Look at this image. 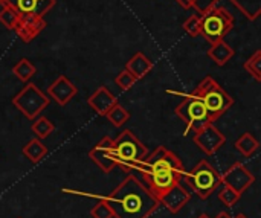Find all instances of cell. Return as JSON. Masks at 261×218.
<instances>
[{
  "instance_id": "f1b7e54d",
  "label": "cell",
  "mask_w": 261,
  "mask_h": 218,
  "mask_svg": "<svg viewBox=\"0 0 261 218\" xmlns=\"http://www.w3.org/2000/svg\"><path fill=\"white\" fill-rule=\"evenodd\" d=\"M90 215L93 218H113V212H112V209H110L106 197L99 199V202L90 211Z\"/></svg>"
},
{
  "instance_id": "ba28073f",
  "label": "cell",
  "mask_w": 261,
  "mask_h": 218,
  "mask_svg": "<svg viewBox=\"0 0 261 218\" xmlns=\"http://www.w3.org/2000/svg\"><path fill=\"white\" fill-rule=\"evenodd\" d=\"M49 98L32 83H28L14 98L12 105L20 110L28 119H35L49 105Z\"/></svg>"
},
{
  "instance_id": "ac0fdd59",
  "label": "cell",
  "mask_w": 261,
  "mask_h": 218,
  "mask_svg": "<svg viewBox=\"0 0 261 218\" xmlns=\"http://www.w3.org/2000/svg\"><path fill=\"white\" fill-rule=\"evenodd\" d=\"M208 57L217 66H225L234 57V49L225 40H222V41H217V43L211 44V47L208 49Z\"/></svg>"
},
{
  "instance_id": "7c38bea8",
  "label": "cell",
  "mask_w": 261,
  "mask_h": 218,
  "mask_svg": "<svg viewBox=\"0 0 261 218\" xmlns=\"http://www.w3.org/2000/svg\"><path fill=\"white\" fill-rule=\"evenodd\" d=\"M89 157L106 173H112L113 168L118 165L115 151H113V141L110 138H102L89 153Z\"/></svg>"
},
{
  "instance_id": "30bf717a",
  "label": "cell",
  "mask_w": 261,
  "mask_h": 218,
  "mask_svg": "<svg viewBox=\"0 0 261 218\" xmlns=\"http://www.w3.org/2000/svg\"><path fill=\"white\" fill-rule=\"evenodd\" d=\"M194 144L206 156H213L226 144V138L214 124H210L194 134Z\"/></svg>"
},
{
  "instance_id": "484cf974",
  "label": "cell",
  "mask_w": 261,
  "mask_h": 218,
  "mask_svg": "<svg viewBox=\"0 0 261 218\" xmlns=\"http://www.w3.org/2000/svg\"><path fill=\"white\" fill-rule=\"evenodd\" d=\"M18 15H20V14H18L15 9L2 5V9H0V23H2L6 29L14 31L15 23H17V20H18Z\"/></svg>"
},
{
  "instance_id": "5bb4252c",
  "label": "cell",
  "mask_w": 261,
  "mask_h": 218,
  "mask_svg": "<svg viewBox=\"0 0 261 218\" xmlns=\"http://www.w3.org/2000/svg\"><path fill=\"white\" fill-rule=\"evenodd\" d=\"M78 93L76 86L64 75H60L49 87H47V95L49 98H52L57 104L60 105H66L67 102H70V99Z\"/></svg>"
},
{
  "instance_id": "d6986e66",
  "label": "cell",
  "mask_w": 261,
  "mask_h": 218,
  "mask_svg": "<svg viewBox=\"0 0 261 218\" xmlns=\"http://www.w3.org/2000/svg\"><path fill=\"white\" fill-rule=\"evenodd\" d=\"M23 154L32 162V164H38L41 162L46 156H47V147L37 138V139H31L24 147H23Z\"/></svg>"
},
{
  "instance_id": "7a4b0ae2",
  "label": "cell",
  "mask_w": 261,
  "mask_h": 218,
  "mask_svg": "<svg viewBox=\"0 0 261 218\" xmlns=\"http://www.w3.org/2000/svg\"><path fill=\"white\" fill-rule=\"evenodd\" d=\"M106 200L115 218H148L161 206L159 200L135 176H128Z\"/></svg>"
},
{
  "instance_id": "7402d4cb",
  "label": "cell",
  "mask_w": 261,
  "mask_h": 218,
  "mask_svg": "<svg viewBox=\"0 0 261 218\" xmlns=\"http://www.w3.org/2000/svg\"><path fill=\"white\" fill-rule=\"evenodd\" d=\"M37 69L35 66L28 60V58H21L20 61H17V64L12 67V73L23 83H28L34 75H35Z\"/></svg>"
},
{
  "instance_id": "836d02e7",
  "label": "cell",
  "mask_w": 261,
  "mask_h": 218,
  "mask_svg": "<svg viewBox=\"0 0 261 218\" xmlns=\"http://www.w3.org/2000/svg\"><path fill=\"white\" fill-rule=\"evenodd\" d=\"M197 218H210V217H208V215H206V214H202V215H200V217H197Z\"/></svg>"
},
{
  "instance_id": "4316f807",
  "label": "cell",
  "mask_w": 261,
  "mask_h": 218,
  "mask_svg": "<svg viewBox=\"0 0 261 218\" xmlns=\"http://www.w3.org/2000/svg\"><path fill=\"white\" fill-rule=\"evenodd\" d=\"M219 199H220V202H222L225 206L231 208V206H234V205L240 200V194L236 193L232 188H229V186L225 185V186L220 189V193H219Z\"/></svg>"
},
{
  "instance_id": "52a82bcc",
  "label": "cell",
  "mask_w": 261,
  "mask_h": 218,
  "mask_svg": "<svg viewBox=\"0 0 261 218\" xmlns=\"http://www.w3.org/2000/svg\"><path fill=\"white\" fill-rule=\"evenodd\" d=\"M174 113L185 122V134L188 136V131H194L197 133L199 130H202L203 127L213 124L210 113L206 110V107L203 105V102L200 99H197L196 96H193L191 93L188 96H185V99L174 108Z\"/></svg>"
},
{
  "instance_id": "6da1fadb",
  "label": "cell",
  "mask_w": 261,
  "mask_h": 218,
  "mask_svg": "<svg viewBox=\"0 0 261 218\" xmlns=\"http://www.w3.org/2000/svg\"><path fill=\"white\" fill-rule=\"evenodd\" d=\"M136 170L142 173L145 186L156 199L179 185L187 173L182 160L165 147H158L151 154H147L136 165Z\"/></svg>"
},
{
  "instance_id": "f546056e",
  "label": "cell",
  "mask_w": 261,
  "mask_h": 218,
  "mask_svg": "<svg viewBox=\"0 0 261 218\" xmlns=\"http://www.w3.org/2000/svg\"><path fill=\"white\" fill-rule=\"evenodd\" d=\"M138 79L128 72V70H122V72H119L118 73V76L115 78V83H116V86L121 89V90H128V89H132V86L136 83Z\"/></svg>"
},
{
  "instance_id": "8fae6325",
  "label": "cell",
  "mask_w": 261,
  "mask_h": 218,
  "mask_svg": "<svg viewBox=\"0 0 261 218\" xmlns=\"http://www.w3.org/2000/svg\"><path fill=\"white\" fill-rule=\"evenodd\" d=\"M44 17H38L34 14H20L15 23V34L23 43H31L44 28H46Z\"/></svg>"
},
{
  "instance_id": "5b68a950",
  "label": "cell",
  "mask_w": 261,
  "mask_h": 218,
  "mask_svg": "<svg viewBox=\"0 0 261 218\" xmlns=\"http://www.w3.org/2000/svg\"><path fill=\"white\" fill-rule=\"evenodd\" d=\"M184 179L200 200L210 199V196H213V193L222 185L220 173L206 160H200L190 173H185Z\"/></svg>"
},
{
  "instance_id": "83f0119b",
  "label": "cell",
  "mask_w": 261,
  "mask_h": 218,
  "mask_svg": "<svg viewBox=\"0 0 261 218\" xmlns=\"http://www.w3.org/2000/svg\"><path fill=\"white\" fill-rule=\"evenodd\" d=\"M184 31L190 37H199L200 35V15L199 14L190 15L184 23Z\"/></svg>"
},
{
  "instance_id": "d6a6232c",
  "label": "cell",
  "mask_w": 261,
  "mask_h": 218,
  "mask_svg": "<svg viewBox=\"0 0 261 218\" xmlns=\"http://www.w3.org/2000/svg\"><path fill=\"white\" fill-rule=\"evenodd\" d=\"M234 218H248V217H246V215H245V214H239V215H237V217H234Z\"/></svg>"
},
{
  "instance_id": "8992f818",
  "label": "cell",
  "mask_w": 261,
  "mask_h": 218,
  "mask_svg": "<svg viewBox=\"0 0 261 218\" xmlns=\"http://www.w3.org/2000/svg\"><path fill=\"white\" fill-rule=\"evenodd\" d=\"M113 151H115L118 165H121L124 170L136 168V165L142 162L145 156L148 154L147 147L130 130H124L113 141Z\"/></svg>"
},
{
  "instance_id": "9a60e30c",
  "label": "cell",
  "mask_w": 261,
  "mask_h": 218,
  "mask_svg": "<svg viewBox=\"0 0 261 218\" xmlns=\"http://www.w3.org/2000/svg\"><path fill=\"white\" fill-rule=\"evenodd\" d=\"M191 196L190 193L179 183L176 186H173L170 191H167L164 196H161L158 200L161 205H164L171 214H177L188 202H190Z\"/></svg>"
},
{
  "instance_id": "2e32d148",
  "label": "cell",
  "mask_w": 261,
  "mask_h": 218,
  "mask_svg": "<svg viewBox=\"0 0 261 218\" xmlns=\"http://www.w3.org/2000/svg\"><path fill=\"white\" fill-rule=\"evenodd\" d=\"M87 104L90 105L92 110H95V113H98L101 116H106L107 112L115 104H118V99L115 98V95L106 86H101L87 98Z\"/></svg>"
},
{
  "instance_id": "9c48e42d",
  "label": "cell",
  "mask_w": 261,
  "mask_h": 218,
  "mask_svg": "<svg viewBox=\"0 0 261 218\" xmlns=\"http://www.w3.org/2000/svg\"><path fill=\"white\" fill-rule=\"evenodd\" d=\"M220 176H222V183L232 188L240 196L255 182L254 174L242 162H236L225 171V174Z\"/></svg>"
},
{
  "instance_id": "277c9868",
  "label": "cell",
  "mask_w": 261,
  "mask_h": 218,
  "mask_svg": "<svg viewBox=\"0 0 261 218\" xmlns=\"http://www.w3.org/2000/svg\"><path fill=\"white\" fill-rule=\"evenodd\" d=\"M234 15L226 8L214 5L200 14V35L210 44H214L225 40V37L234 28Z\"/></svg>"
},
{
  "instance_id": "e0dca14e",
  "label": "cell",
  "mask_w": 261,
  "mask_h": 218,
  "mask_svg": "<svg viewBox=\"0 0 261 218\" xmlns=\"http://www.w3.org/2000/svg\"><path fill=\"white\" fill-rule=\"evenodd\" d=\"M153 69L151 60L144 53V52H136L127 63H125V70H128L136 79H142L150 73Z\"/></svg>"
},
{
  "instance_id": "3957f363",
  "label": "cell",
  "mask_w": 261,
  "mask_h": 218,
  "mask_svg": "<svg viewBox=\"0 0 261 218\" xmlns=\"http://www.w3.org/2000/svg\"><path fill=\"white\" fill-rule=\"evenodd\" d=\"M191 95L203 102L213 122L217 121L222 115H225L234 104L231 95L225 92V89L211 76L203 78Z\"/></svg>"
},
{
  "instance_id": "603a6c76",
  "label": "cell",
  "mask_w": 261,
  "mask_h": 218,
  "mask_svg": "<svg viewBox=\"0 0 261 218\" xmlns=\"http://www.w3.org/2000/svg\"><path fill=\"white\" fill-rule=\"evenodd\" d=\"M106 118L112 122V125H115V127H122L125 122H128L130 113L118 102V104H115V105L107 112Z\"/></svg>"
},
{
  "instance_id": "4fadbf2b",
  "label": "cell",
  "mask_w": 261,
  "mask_h": 218,
  "mask_svg": "<svg viewBox=\"0 0 261 218\" xmlns=\"http://www.w3.org/2000/svg\"><path fill=\"white\" fill-rule=\"evenodd\" d=\"M2 5L15 9L18 14H34L44 17L55 5L57 0H0Z\"/></svg>"
},
{
  "instance_id": "cb8c5ba5",
  "label": "cell",
  "mask_w": 261,
  "mask_h": 218,
  "mask_svg": "<svg viewBox=\"0 0 261 218\" xmlns=\"http://www.w3.org/2000/svg\"><path fill=\"white\" fill-rule=\"evenodd\" d=\"M55 130L54 122H50L47 118L41 116V118H35V122L32 124V131L38 139H46L49 138Z\"/></svg>"
},
{
  "instance_id": "d4e9b609",
  "label": "cell",
  "mask_w": 261,
  "mask_h": 218,
  "mask_svg": "<svg viewBox=\"0 0 261 218\" xmlns=\"http://www.w3.org/2000/svg\"><path fill=\"white\" fill-rule=\"evenodd\" d=\"M243 67H245V70L249 73V75H252L254 76V79L255 81H261V50H257V52H254V55L252 57H249L246 61H245V64H243Z\"/></svg>"
},
{
  "instance_id": "ffe728a7",
  "label": "cell",
  "mask_w": 261,
  "mask_h": 218,
  "mask_svg": "<svg viewBox=\"0 0 261 218\" xmlns=\"http://www.w3.org/2000/svg\"><path fill=\"white\" fill-rule=\"evenodd\" d=\"M246 18L257 20L261 14V0H229Z\"/></svg>"
},
{
  "instance_id": "44dd1931",
  "label": "cell",
  "mask_w": 261,
  "mask_h": 218,
  "mask_svg": "<svg viewBox=\"0 0 261 218\" xmlns=\"http://www.w3.org/2000/svg\"><path fill=\"white\" fill-rule=\"evenodd\" d=\"M234 147H236V150H239L243 156L251 157V156L258 150L260 144H258V141H257L251 133H243V134L236 141Z\"/></svg>"
},
{
  "instance_id": "4dcf8cb0",
  "label": "cell",
  "mask_w": 261,
  "mask_h": 218,
  "mask_svg": "<svg viewBox=\"0 0 261 218\" xmlns=\"http://www.w3.org/2000/svg\"><path fill=\"white\" fill-rule=\"evenodd\" d=\"M219 2L220 0H194V9L199 12V15L200 14H203L206 9H210L211 6H214V5H219Z\"/></svg>"
},
{
  "instance_id": "1f68e13d",
  "label": "cell",
  "mask_w": 261,
  "mask_h": 218,
  "mask_svg": "<svg viewBox=\"0 0 261 218\" xmlns=\"http://www.w3.org/2000/svg\"><path fill=\"white\" fill-rule=\"evenodd\" d=\"M216 218H232V217H231L228 212H220V214H219Z\"/></svg>"
},
{
  "instance_id": "e575fe53",
  "label": "cell",
  "mask_w": 261,
  "mask_h": 218,
  "mask_svg": "<svg viewBox=\"0 0 261 218\" xmlns=\"http://www.w3.org/2000/svg\"><path fill=\"white\" fill-rule=\"evenodd\" d=\"M0 5H2V2H0Z\"/></svg>"
}]
</instances>
